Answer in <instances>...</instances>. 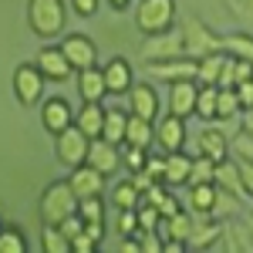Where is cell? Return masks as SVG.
<instances>
[{"label": "cell", "mask_w": 253, "mask_h": 253, "mask_svg": "<svg viewBox=\"0 0 253 253\" xmlns=\"http://www.w3.org/2000/svg\"><path fill=\"white\" fill-rule=\"evenodd\" d=\"M105 3H108L112 10H128V7H132V0H105Z\"/></svg>", "instance_id": "obj_44"}, {"label": "cell", "mask_w": 253, "mask_h": 253, "mask_svg": "<svg viewBox=\"0 0 253 253\" xmlns=\"http://www.w3.org/2000/svg\"><path fill=\"white\" fill-rule=\"evenodd\" d=\"M98 247H101V240H98V236H91L88 230H84V233H78L75 240H71V250H75V253H95Z\"/></svg>", "instance_id": "obj_39"}, {"label": "cell", "mask_w": 253, "mask_h": 253, "mask_svg": "<svg viewBox=\"0 0 253 253\" xmlns=\"http://www.w3.org/2000/svg\"><path fill=\"white\" fill-rule=\"evenodd\" d=\"M193 182H216V162L210 156H193V175H189V186Z\"/></svg>", "instance_id": "obj_34"}, {"label": "cell", "mask_w": 253, "mask_h": 253, "mask_svg": "<svg viewBox=\"0 0 253 253\" xmlns=\"http://www.w3.org/2000/svg\"><path fill=\"white\" fill-rule=\"evenodd\" d=\"M0 230H3V213H0Z\"/></svg>", "instance_id": "obj_46"}, {"label": "cell", "mask_w": 253, "mask_h": 253, "mask_svg": "<svg viewBox=\"0 0 253 253\" xmlns=\"http://www.w3.org/2000/svg\"><path fill=\"white\" fill-rule=\"evenodd\" d=\"M138 203H142V193L132 179H122L112 186V206L115 210H138Z\"/></svg>", "instance_id": "obj_28"}, {"label": "cell", "mask_w": 253, "mask_h": 253, "mask_svg": "<svg viewBox=\"0 0 253 253\" xmlns=\"http://www.w3.org/2000/svg\"><path fill=\"white\" fill-rule=\"evenodd\" d=\"M88 149H91V138L84 135L78 125H68L61 135H54V156H58V162L68 166V169L88 162Z\"/></svg>", "instance_id": "obj_5"}, {"label": "cell", "mask_w": 253, "mask_h": 253, "mask_svg": "<svg viewBox=\"0 0 253 253\" xmlns=\"http://www.w3.org/2000/svg\"><path fill=\"white\" fill-rule=\"evenodd\" d=\"M61 51H64V58L71 61L75 75L84 71V68H95V64H98V44L88 38V34H64Z\"/></svg>", "instance_id": "obj_10"}, {"label": "cell", "mask_w": 253, "mask_h": 253, "mask_svg": "<svg viewBox=\"0 0 253 253\" xmlns=\"http://www.w3.org/2000/svg\"><path fill=\"white\" fill-rule=\"evenodd\" d=\"M226 61H230V51H210V54H203L199 58V75H196V81L199 84H216Z\"/></svg>", "instance_id": "obj_27"}, {"label": "cell", "mask_w": 253, "mask_h": 253, "mask_svg": "<svg viewBox=\"0 0 253 253\" xmlns=\"http://www.w3.org/2000/svg\"><path fill=\"white\" fill-rule=\"evenodd\" d=\"M128 112L138 118H149V122H159V108H162V101H159V91L149 84V81H135L132 84V91H128Z\"/></svg>", "instance_id": "obj_11"}, {"label": "cell", "mask_w": 253, "mask_h": 253, "mask_svg": "<svg viewBox=\"0 0 253 253\" xmlns=\"http://www.w3.org/2000/svg\"><path fill=\"white\" fill-rule=\"evenodd\" d=\"M122 145L115 142H108V138H91V149H88V166H95L98 172L112 175L118 172V166H122V152H118Z\"/></svg>", "instance_id": "obj_17"}, {"label": "cell", "mask_w": 253, "mask_h": 253, "mask_svg": "<svg viewBox=\"0 0 253 253\" xmlns=\"http://www.w3.org/2000/svg\"><path fill=\"white\" fill-rule=\"evenodd\" d=\"M145 162H149V149L125 145V152H122V166H128L132 172H142V169H145Z\"/></svg>", "instance_id": "obj_36"}, {"label": "cell", "mask_w": 253, "mask_h": 253, "mask_svg": "<svg viewBox=\"0 0 253 253\" xmlns=\"http://www.w3.org/2000/svg\"><path fill=\"white\" fill-rule=\"evenodd\" d=\"M68 7H71V14H78V17H95L101 0H68Z\"/></svg>", "instance_id": "obj_40"}, {"label": "cell", "mask_w": 253, "mask_h": 253, "mask_svg": "<svg viewBox=\"0 0 253 253\" xmlns=\"http://www.w3.org/2000/svg\"><path fill=\"white\" fill-rule=\"evenodd\" d=\"M196 95H199V84L193 78L186 81H172L169 84V98H166V105H169V112L179 118H193L196 115Z\"/></svg>", "instance_id": "obj_14"}, {"label": "cell", "mask_w": 253, "mask_h": 253, "mask_svg": "<svg viewBox=\"0 0 253 253\" xmlns=\"http://www.w3.org/2000/svg\"><path fill=\"white\" fill-rule=\"evenodd\" d=\"M240 162V159H236ZM240 175H243V186H247V193L253 199V162H240Z\"/></svg>", "instance_id": "obj_43"}, {"label": "cell", "mask_w": 253, "mask_h": 253, "mask_svg": "<svg viewBox=\"0 0 253 253\" xmlns=\"http://www.w3.org/2000/svg\"><path fill=\"white\" fill-rule=\"evenodd\" d=\"M78 98L81 101H105L108 98V84H105V71L101 68H84L78 71Z\"/></svg>", "instance_id": "obj_20"}, {"label": "cell", "mask_w": 253, "mask_h": 253, "mask_svg": "<svg viewBox=\"0 0 253 253\" xmlns=\"http://www.w3.org/2000/svg\"><path fill=\"white\" fill-rule=\"evenodd\" d=\"M182 44H186V54H193V58H203L210 51H223V38L213 34L199 17L182 20Z\"/></svg>", "instance_id": "obj_6"}, {"label": "cell", "mask_w": 253, "mask_h": 253, "mask_svg": "<svg viewBox=\"0 0 253 253\" xmlns=\"http://www.w3.org/2000/svg\"><path fill=\"white\" fill-rule=\"evenodd\" d=\"M75 125L88 138H101V128H105V105L101 101H81V108L75 112Z\"/></svg>", "instance_id": "obj_21"}, {"label": "cell", "mask_w": 253, "mask_h": 253, "mask_svg": "<svg viewBox=\"0 0 253 253\" xmlns=\"http://www.w3.org/2000/svg\"><path fill=\"white\" fill-rule=\"evenodd\" d=\"M27 24L38 38H61L68 24L64 0H27Z\"/></svg>", "instance_id": "obj_1"}, {"label": "cell", "mask_w": 253, "mask_h": 253, "mask_svg": "<svg viewBox=\"0 0 253 253\" xmlns=\"http://www.w3.org/2000/svg\"><path fill=\"white\" fill-rule=\"evenodd\" d=\"M125 145H135V149H152V145H156V122L138 118V115H132V112H128Z\"/></svg>", "instance_id": "obj_24"}, {"label": "cell", "mask_w": 253, "mask_h": 253, "mask_svg": "<svg viewBox=\"0 0 253 253\" xmlns=\"http://www.w3.org/2000/svg\"><path fill=\"white\" fill-rule=\"evenodd\" d=\"M75 213L84 219V223H105V199L101 196H84V199H78V210Z\"/></svg>", "instance_id": "obj_32"}, {"label": "cell", "mask_w": 253, "mask_h": 253, "mask_svg": "<svg viewBox=\"0 0 253 253\" xmlns=\"http://www.w3.org/2000/svg\"><path fill=\"white\" fill-rule=\"evenodd\" d=\"M193 175V156L186 152H166V169H162V182L175 189V186H189Z\"/></svg>", "instance_id": "obj_19"}, {"label": "cell", "mask_w": 253, "mask_h": 253, "mask_svg": "<svg viewBox=\"0 0 253 253\" xmlns=\"http://www.w3.org/2000/svg\"><path fill=\"white\" fill-rule=\"evenodd\" d=\"M118 236H138V213L118 210Z\"/></svg>", "instance_id": "obj_37"}, {"label": "cell", "mask_w": 253, "mask_h": 253, "mask_svg": "<svg viewBox=\"0 0 253 253\" xmlns=\"http://www.w3.org/2000/svg\"><path fill=\"white\" fill-rule=\"evenodd\" d=\"M101 71H105V84H108V95H128L132 91V84H135V71H132V61L128 58H112L101 64Z\"/></svg>", "instance_id": "obj_12"}, {"label": "cell", "mask_w": 253, "mask_h": 253, "mask_svg": "<svg viewBox=\"0 0 253 253\" xmlns=\"http://www.w3.org/2000/svg\"><path fill=\"white\" fill-rule=\"evenodd\" d=\"M149 75L156 81H166V84H172V81H186L199 75V58L193 54H175V58H162V61H149Z\"/></svg>", "instance_id": "obj_7"}, {"label": "cell", "mask_w": 253, "mask_h": 253, "mask_svg": "<svg viewBox=\"0 0 253 253\" xmlns=\"http://www.w3.org/2000/svg\"><path fill=\"white\" fill-rule=\"evenodd\" d=\"M31 250V240H27V233L20 230V226H7L3 223V230H0V253H27Z\"/></svg>", "instance_id": "obj_29"}, {"label": "cell", "mask_w": 253, "mask_h": 253, "mask_svg": "<svg viewBox=\"0 0 253 253\" xmlns=\"http://www.w3.org/2000/svg\"><path fill=\"white\" fill-rule=\"evenodd\" d=\"M34 64H38L41 71H44V78H47V81H68L71 75H75V68H71V61L64 58L61 44H58V47H54V44L41 47L38 58H34Z\"/></svg>", "instance_id": "obj_13"}, {"label": "cell", "mask_w": 253, "mask_h": 253, "mask_svg": "<svg viewBox=\"0 0 253 253\" xmlns=\"http://www.w3.org/2000/svg\"><path fill=\"white\" fill-rule=\"evenodd\" d=\"M175 20H179V7L175 0H138L135 7V24L145 38H156L166 31H175Z\"/></svg>", "instance_id": "obj_2"}, {"label": "cell", "mask_w": 253, "mask_h": 253, "mask_svg": "<svg viewBox=\"0 0 253 253\" xmlns=\"http://www.w3.org/2000/svg\"><path fill=\"white\" fill-rule=\"evenodd\" d=\"M125 128H128V112H122L118 105H108V108H105L101 138H108V142H115V145H125Z\"/></svg>", "instance_id": "obj_26"}, {"label": "cell", "mask_w": 253, "mask_h": 253, "mask_svg": "<svg viewBox=\"0 0 253 253\" xmlns=\"http://www.w3.org/2000/svg\"><path fill=\"white\" fill-rule=\"evenodd\" d=\"M156 210H159V216H162V219H169V216H175L179 210H182V206H179V199H175V193L169 189V193H166L162 199H159V206H156Z\"/></svg>", "instance_id": "obj_41"}, {"label": "cell", "mask_w": 253, "mask_h": 253, "mask_svg": "<svg viewBox=\"0 0 253 253\" xmlns=\"http://www.w3.org/2000/svg\"><path fill=\"white\" fill-rule=\"evenodd\" d=\"M78 210V196L71 189L68 179H58L51 182L44 193H41V203H38V213H41V223H51V226H61L64 216H71Z\"/></svg>", "instance_id": "obj_3"}, {"label": "cell", "mask_w": 253, "mask_h": 253, "mask_svg": "<svg viewBox=\"0 0 253 253\" xmlns=\"http://www.w3.org/2000/svg\"><path fill=\"white\" fill-rule=\"evenodd\" d=\"M41 250L44 253H68L71 250V240L61 233V226L44 223V230H41Z\"/></svg>", "instance_id": "obj_31"}, {"label": "cell", "mask_w": 253, "mask_h": 253, "mask_svg": "<svg viewBox=\"0 0 253 253\" xmlns=\"http://www.w3.org/2000/svg\"><path fill=\"white\" fill-rule=\"evenodd\" d=\"M236 95H240L243 112H247V108H253V78L250 81H240V84H236Z\"/></svg>", "instance_id": "obj_42"}, {"label": "cell", "mask_w": 253, "mask_h": 253, "mask_svg": "<svg viewBox=\"0 0 253 253\" xmlns=\"http://www.w3.org/2000/svg\"><path fill=\"white\" fill-rule=\"evenodd\" d=\"M243 128H247V132H253V108H247V112H243Z\"/></svg>", "instance_id": "obj_45"}, {"label": "cell", "mask_w": 253, "mask_h": 253, "mask_svg": "<svg viewBox=\"0 0 253 253\" xmlns=\"http://www.w3.org/2000/svg\"><path fill=\"white\" fill-rule=\"evenodd\" d=\"M196 216V213H193ZM219 223H216V216H196V223H193V236H189V250L193 247H199V250H206V247H213L216 240H219Z\"/></svg>", "instance_id": "obj_25"}, {"label": "cell", "mask_w": 253, "mask_h": 253, "mask_svg": "<svg viewBox=\"0 0 253 253\" xmlns=\"http://www.w3.org/2000/svg\"><path fill=\"white\" fill-rule=\"evenodd\" d=\"M216 196H219V186L216 182H193L189 186V213L213 216L216 213Z\"/></svg>", "instance_id": "obj_23"}, {"label": "cell", "mask_w": 253, "mask_h": 253, "mask_svg": "<svg viewBox=\"0 0 253 253\" xmlns=\"http://www.w3.org/2000/svg\"><path fill=\"white\" fill-rule=\"evenodd\" d=\"M138 230H159V219H162V216H159V210L156 206H149V203H138Z\"/></svg>", "instance_id": "obj_38"}, {"label": "cell", "mask_w": 253, "mask_h": 253, "mask_svg": "<svg viewBox=\"0 0 253 253\" xmlns=\"http://www.w3.org/2000/svg\"><path fill=\"white\" fill-rule=\"evenodd\" d=\"M41 125L51 132V135H61L68 125H75V108L64 95H51L41 101Z\"/></svg>", "instance_id": "obj_9"}, {"label": "cell", "mask_w": 253, "mask_h": 253, "mask_svg": "<svg viewBox=\"0 0 253 253\" xmlns=\"http://www.w3.org/2000/svg\"><path fill=\"white\" fill-rule=\"evenodd\" d=\"M230 156L240 159V162H253V132H240V135L230 138Z\"/></svg>", "instance_id": "obj_35"}, {"label": "cell", "mask_w": 253, "mask_h": 253, "mask_svg": "<svg viewBox=\"0 0 253 253\" xmlns=\"http://www.w3.org/2000/svg\"><path fill=\"white\" fill-rule=\"evenodd\" d=\"M196 145H199L203 156H210L213 162H223V159L230 156V138H226V132H219L216 125H206L199 132V138H196Z\"/></svg>", "instance_id": "obj_22"}, {"label": "cell", "mask_w": 253, "mask_h": 253, "mask_svg": "<svg viewBox=\"0 0 253 253\" xmlns=\"http://www.w3.org/2000/svg\"><path fill=\"white\" fill-rule=\"evenodd\" d=\"M186 118L172 115V112H166V118H159L156 122V149L166 156V152H182L186 149Z\"/></svg>", "instance_id": "obj_8"}, {"label": "cell", "mask_w": 253, "mask_h": 253, "mask_svg": "<svg viewBox=\"0 0 253 253\" xmlns=\"http://www.w3.org/2000/svg\"><path fill=\"white\" fill-rule=\"evenodd\" d=\"M216 186L226 189V193H233L236 199H250L247 186H243V175H240V162H236L233 156H226L223 162H216Z\"/></svg>", "instance_id": "obj_18"}, {"label": "cell", "mask_w": 253, "mask_h": 253, "mask_svg": "<svg viewBox=\"0 0 253 253\" xmlns=\"http://www.w3.org/2000/svg\"><path fill=\"white\" fill-rule=\"evenodd\" d=\"M44 71H41L34 61H24L14 68V78H10V88H14V98H17L20 105H27V108H34L44 101Z\"/></svg>", "instance_id": "obj_4"}, {"label": "cell", "mask_w": 253, "mask_h": 253, "mask_svg": "<svg viewBox=\"0 0 253 253\" xmlns=\"http://www.w3.org/2000/svg\"><path fill=\"white\" fill-rule=\"evenodd\" d=\"M240 112H243V105H240L236 88H219V95H216V118H233Z\"/></svg>", "instance_id": "obj_33"}, {"label": "cell", "mask_w": 253, "mask_h": 253, "mask_svg": "<svg viewBox=\"0 0 253 253\" xmlns=\"http://www.w3.org/2000/svg\"><path fill=\"white\" fill-rule=\"evenodd\" d=\"M175 54H186L182 31H179V34L166 31V34L149 38V44H142V58H145V64H149V61H162V58H175Z\"/></svg>", "instance_id": "obj_16"}, {"label": "cell", "mask_w": 253, "mask_h": 253, "mask_svg": "<svg viewBox=\"0 0 253 253\" xmlns=\"http://www.w3.org/2000/svg\"><path fill=\"white\" fill-rule=\"evenodd\" d=\"M199 84V81H196ZM216 95L219 88L216 84H199V95H196V115L203 122H216Z\"/></svg>", "instance_id": "obj_30"}, {"label": "cell", "mask_w": 253, "mask_h": 253, "mask_svg": "<svg viewBox=\"0 0 253 253\" xmlns=\"http://www.w3.org/2000/svg\"><path fill=\"white\" fill-rule=\"evenodd\" d=\"M105 179H108V175L98 172L95 166H88V162L75 166L71 175H68V182H71V189H75L78 199H84V196H101L105 193Z\"/></svg>", "instance_id": "obj_15"}]
</instances>
